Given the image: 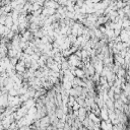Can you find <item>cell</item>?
<instances>
[{
    "label": "cell",
    "mask_w": 130,
    "mask_h": 130,
    "mask_svg": "<svg viewBox=\"0 0 130 130\" xmlns=\"http://www.w3.org/2000/svg\"><path fill=\"white\" fill-rule=\"evenodd\" d=\"M37 2H38V3H40L41 5H42V4L45 2V0H37Z\"/></svg>",
    "instance_id": "obj_1"
}]
</instances>
